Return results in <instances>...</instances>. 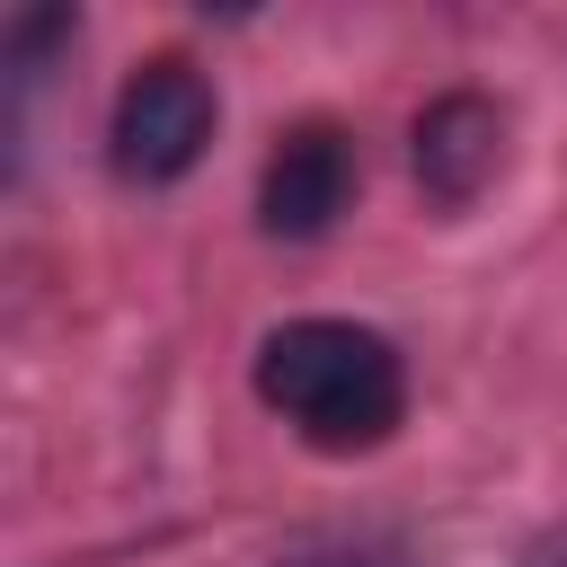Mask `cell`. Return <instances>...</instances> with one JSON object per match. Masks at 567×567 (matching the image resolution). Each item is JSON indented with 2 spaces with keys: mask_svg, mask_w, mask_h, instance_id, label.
<instances>
[{
  "mask_svg": "<svg viewBox=\"0 0 567 567\" xmlns=\"http://www.w3.org/2000/svg\"><path fill=\"white\" fill-rule=\"evenodd\" d=\"M257 399L319 452H372L408 416V363L363 319H284L257 346Z\"/></svg>",
  "mask_w": 567,
  "mask_h": 567,
  "instance_id": "cell-1",
  "label": "cell"
},
{
  "mask_svg": "<svg viewBox=\"0 0 567 567\" xmlns=\"http://www.w3.org/2000/svg\"><path fill=\"white\" fill-rule=\"evenodd\" d=\"M213 142V80L186 62V53H151L124 89H115V124H106V151H115V177L133 186H168L204 159Z\"/></svg>",
  "mask_w": 567,
  "mask_h": 567,
  "instance_id": "cell-2",
  "label": "cell"
},
{
  "mask_svg": "<svg viewBox=\"0 0 567 567\" xmlns=\"http://www.w3.org/2000/svg\"><path fill=\"white\" fill-rule=\"evenodd\" d=\"M354 204V142L337 124H292L257 177V221L275 239H319Z\"/></svg>",
  "mask_w": 567,
  "mask_h": 567,
  "instance_id": "cell-3",
  "label": "cell"
},
{
  "mask_svg": "<svg viewBox=\"0 0 567 567\" xmlns=\"http://www.w3.org/2000/svg\"><path fill=\"white\" fill-rule=\"evenodd\" d=\"M505 159V124L487 97H434L416 115V177L434 204H470Z\"/></svg>",
  "mask_w": 567,
  "mask_h": 567,
  "instance_id": "cell-4",
  "label": "cell"
},
{
  "mask_svg": "<svg viewBox=\"0 0 567 567\" xmlns=\"http://www.w3.org/2000/svg\"><path fill=\"white\" fill-rule=\"evenodd\" d=\"M292 567H399V558L372 549V540H328V549H301Z\"/></svg>",
  "mask_w": 567,
  "mask_h": 567,
  "instance_id": "cell-5",
  "label": "cell"
},
{
  "mask_svg": "<svg viewBox=\"0 0 567 567\" xmlns=\"http://www.w3.org/2000/svg\"><path fill=\"white\" fill-rule=\"evenodd\" d=\"M523 567H567V532H558V540H540V549H532Z\"/></svg>",
  "mask_w": 567,
  "mask_h": 567,
  "instance_id": "cell-6",
  "label": "cell"
}]
</instances>
